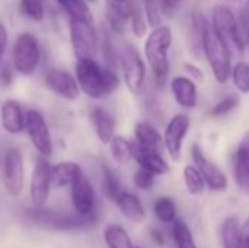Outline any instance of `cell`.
<instances>
[{"label": "cell", "instance_id": "8fae6325", "mask_svg": "<svg viewBox=\"0 0 249 248\" xmlns=\"http://www.w3.org/2000/svg\"><path fill=\"white\" fill-rule=\"evenodd\" d=\"M25 130L29 136L32 146L41 156H51L53 153V139L48 124L44 115L38 110H28L25 118Z\"/></svg>", "mask_w": 249, "mask_h": 248}, {"label": "cell", "instance_id": "9a60e30c", "mask_svg": "<svg viewBox=\"0 0 249 248\" xmlns=\"http://www.w3.org/2000/svg\"><path fill=\"white\" fill-rule=\"evenodd\" d=\"M71 203L80 215H95V190L86 175H80L71 186Z\"/></svg>", "mask_w": 249, "mask_h": 248}, {"label": "cell", "instance_id": "cb8c5ba5", "mask_svg": "<svg viewBox=\"0 0 249 248\" xmlns=\"http://www.w3.org/2000/svg\"><path fill=\"white\" fill-rule=\"evenodd\" d=\"M109 145V151H111V156L112 159L121 165V167H125L128 165L131 161H133V148H131V142L128 139H125L124 136H120V134H115L111 142L108 143Z\"/></svg>", "mask_w": 249, "mask_h": 248}, {"label": "cell", "instance_id": "ac0fdd59", "mask_svg": "<svg viewBox=\"0 0 249 248\" xmlns=\"http://www.w3.org/2000/svg\"><path fill=\"white\" fill-rule=\"evenodd\" d=\"M233 174L239 189L249 194V130L242 134L236 146Z\"/></svg>", "mask_w": 249, "mask_h": 248}, {"label": "cell", "instance_id": "ab89813d", "mask_svg": "<svg viewBox=\"0 0 249 248\" xmlns=\"http://www.w3.org/2000/svg\"><path fill=\"white\" fill-rule=\"evenodd\" d=\"M184 70H185V73L191 77V79H194V80H203L204 79V72L196 64V63H191V61H187V63H184Z\"/></svg>", "mask_w": 249, "mask_h": 248}, {"label": "cell", "instance_id": "d6986e66", "mask_svg": "<svg viewBox=\"0 0 249 248\" xmlns=\"http://www.w3.org/2000/svg\"><path fill=\"white\" fill-rule=\"evenodd\" d=\"M26 113H23L20 104L13 99H7L1 104L0 108V121L1 127L9 134H19L25 130Z\"/></svg>", "mask_w": 249, "mask_h": 248}, {"label": "cell", "instance_id": "2e32d148", "mask_svg": "<svg viewBox=\"0 0 249 248\" xmlns=\"http://www.w3.org/2000/svg\"><path fill=\"white\" fill-rule=\"evenodd\" d=\"M169 89L175 102L182 110H194L198 104V89L190 76H175L169 82Z\"/></svg>", "mask_w": 249, "mask_h": 248}, {"label": "cell", "instance_id": "7a4b0ae2", "mask_svg": "<svg viewBox=\"0 0 249 248\" xmlns=\"http://www.w3.org/2000/svg\"><path fill=\"white\" fill-rule=\"evenodd\" d=\"M76 79L80 91L92 99L108 98L121 83L117 70L99 64L95 58L77 60Z\"/></svg>", "mask_w": 249, "mask_h": 248}, {"label": "cell", "instance_id": "3957f363", "mask_svg": "<svg viewBox=\"0 0 249 248\" xmlns=\"http://www.w3.org/2000/svg\"><path fill=\"white\" fill-rule=\"evenodd\" d=\"M201 51L212 69V73L216 82L220 85H225L231 79V72L233 66L232 64L233 53L223 42V39L216 34V31L212 26V22L203 35Z\"/></svg>", "mask_w": 249, "mask_h": 248}, {"label": "cell", "instance_id": "836d02e7", "mask_svg": "<svg viewBox=\"0 0 249 248\" xmlns=\"http://www.w3.org/2000/svg\"><path fill=\"white\" fill-rule=\"evenodd\" d=\"M20 12L23 16L34 22H39L45 16V7L42 0H20Z\"/></svg>", "mask_w": 249, "mask_h": 248}, {"label": "cell", "instance_id": "83f0119b", "mask_svg": "<svg viewBox=\"0 0 249 248\" xmlns=\"http://www.w3.org/2000/svg\"><path fill=\"white\" fill-rule=\"evenodd\" d=\"M104 240L108 248H134L130 235L120 225H108L104 231Z\"/></svg>", "mask_w": 249, "mask_h": 248}, {"label": "cell", "instance_id": "d590c367", "mask_svg": "<svg viewBox=\"0 0 249 248\" xmlns=\"http://www.w3.org/2000/svg\"><path fill=\"white\" fill-rule=\"evenodd\" d=\"M238 19V37L244 50L249 48V6L241 9L236 15Z\"/></svg>", "mask_w": 249, "mask_h": 248}, {"label": "cell", "instance_id": "9c48e42d", "mask_svg": "<svg viewBox=\"0 0 249 248\" xmlns=\"http://www.w3.org/2000/svg\"><path fill=\"white\" fill-rule=\"evenodd\" d=\"M1 175L3 184L9 196L16 197L23 190L25 170L23 158L18 148H9L1 159Z\"/></svg>", "mask_w": 249, "mask_h": 248}, {"label": "cell", "instance_id": "f6af8a7d", "mask_svg": "<svg viewBox=\"0 0 249 248\" xmlns=\"http://www.w3.org/2000/svg\"><path fill=\"white\" fill-rule=\"evenodd\" d=\"M109 1L117 3V4H124V3H130V1H133V0H109Z\"/></svg>", "mask_w": 249, "mask_h": 248}, {"label": "cell", "instance_id": "6da1fadb", "mask_svg": "<svg viewBox=\"0 0 249 248\" xmlns=\"http://www.w3.org/2000/svg\"><path fill=\"white\" fill-rule=\"evenodd\" d=\"M174 44V32L169 25H159L152 28L144 41V58L150 69L153 83L163 88L168 83L171 73L169 51Z\"/></svg>", "mask_w": 249, "mask_h": 248}, {"label": "cell", "instance_id": "4fadbf2b", "mask_svg": "<svg viewBox=\"0 0 249 248\" xmlns=\"http://www.w3.org/2000/svg\"><path fill=\"white\" fill-rule=\"evenodd\" d=\"M51 167L45 156H41L35 162V168L31 177V186H29V194L31 200L35 208H41L45 205L50 187H51Z\"/></svg>", "mask_w": 249, "mask_h": 248}, {"label": "cell", "instance_id": "bcb514c9", "mask_svg": "<svg viewBox=\"0 0 249 248\" xmlns=\"http://www.w3.org/2000/svg\"><path fill=\"white\" fill-rule=\"evenodd\" d=\"M86 1H88V3H93L95 0H86Z\"/></svg>", "mask_w": 249, "mask_h": 248}, {"label": "cell", "instance_id": "b9f144b4", "mask_svg": "<svg viewBox=\"0 0 249 248\" xmlns=\"http://www.w3.org/2000/svg\"><path fill=\"white\" fill-rule=\"evenodd\" d=\"M13 80V76H12V69H9L7 66L3 67V70L0 72V82L4 85V86H9Z\"/></svg>", "mask_w": 249, "mask_h": 248}, {"label": "cell", "instance_id": "7402d4cb", "mask_svg": "<svg viewBox=\"0 0 249 248\" xmlns=\"http://www.w3.org/2000/svg\"><path fill=\"white\" fill-rule=\"evenodd\" d=\"M115 203H117L120 212L124 215V218L128 219L130 222L139 224V222H142L146 218L144 206H143L142 200L136 194L123 191L120 194V197L115 200Z\"/></svg>", "mask_w": 249, "mask_h": 248}, {"label": "cell", "instance_id": "5b68a950", "mask_svg": "<svg viewBox=\"0 0 249 248\" xmlns=\"http://www.w3.org/2000/svg\"><path fill=\"white\" fill-rule=\"evenodd\" d=\"M41 61V48L36 37L31 32L18 35L12 50L13 69L22 76H31Z\"/></svg>", "mask_w": 249, "mask_h": 248}, {"label": "cell", "instance_id": "1f68e13d", "mask_svg": "<svg viewBox=\"0 0 249 248\" xmlns=\"http://www.w3.org/2000/svg\"><path fill=\"white\" fill-rule=\"evenodd\" d=\"M174 238L178 248H198L188 225L178 218L174 222Z\"/></svg>", "mask_w": 249, "mask_h": 248}, {"label": "cell", "instance_id": "8d00e7d4", "mask_svg": "<svg viewBox=\"0 0 249 248\" xmlns=\"http://www.w3.org/2000/svg\"><path fill=\"white\" fill-rule=\"evenodd\" d=\"M130 28H131V32L136 38H143L146 34H147V28H149V23H147V19L144 16V12L137 7L134 10V13L131 15L130 18Z\"/></svg>", "mask_w": 249, "mask_h": 248}, {"label": "cell", "instance_id": "d6a6232c", "mask_svg": "<svg viewBox=\"0 0 249 248\" xmlns=\"http://www.w3.org/2000/svg\"><path fill=\"white\" fill-rule=\"evenodd\" d=\"M239 104H241L239 96L236 94H229L212 107L210 115L213 118H222V117L231 114L232 111H235L239 107Z\"/></svg>", "mask_w": 249, "mask_h": 248}, {"label": "cell", "instance_id": "d4e9b609", "mask_svg": "<svg viewBox=\"0 0 249 248\" xmlns=\"http://www.w3.org/2000/svg\"><path fill=\"white\" fill-rule=\"evenodd\" d=\"M222 241L225 248H242L241 224L236 216H229L222 227Z\"/></svg>", "mask_w": 249, "mask_h": 248}, {"label": "cell", "instance_id": "5bb4252c", "mask_svg": "<svg viewBox=\"0 0 249 248\" xmlns=\"http://www.w3.org/2000/svg\"><path fill=\"white\" fill-rule=\"evenodd\" d=\"M45 85L58 96L67 101H76L80 96L77 79L66 70L51 69L45 73Z\"/></svg>", "mask_w": 249, "mask_h": 248}, {"label": "cell", "instance_id": "484cf974", "mask_svg": "<svg viewBox=\"0 0 249 248\" xmlns=\"http://www.w3.org/2000/svg\"><path fill=\"white\" fill-rule=\"evenodd\" d=\"M102 190L105 196L112 202H115L123 193V184H121L120 177L108 165L102 167Z\"/></svg>", "mask_w": 249, "mask_h": 248}, {"label": "cell", "instance_id": "f1b7e54d", "mask_svg": "<svg viewBox=\"0 0 249 248\" xmlns=\"http://www.w3.org/2000/svg\"><path fill=\"white\" fill-rule=\"evenodd\" d=\"M182 177H184V183H185V187L190 194L198 196L204 191L206 181H204L200 170L196 165H185L184 171H182Z\"/></svg>", "mask_w": 249, "mask_h": 248}, {"label": "cell", "instance_id": "e0dca14e", "mask_svg": "<svg viewBox=\"0 0 249 248\" xmlns=\"http://www.w3.org/2000/svg\"><path fill=\"white\" fill-rule=\"evenodd\" d=\"M131 148H133V159L137 162L139 167L153 172L156 177H160L169 172V165L166 159L162 156V152L144 149L139 146L136 142H131Z\"/></svg>", "mask_w": 249, "mask_h": 248}, {"label": "cell", "instance_id": "7dc6e473", "mask_svg": "<svg viewBox=\"0 0 249 248\" xmlns=\"http://www.w3.org/2000/svg\"><path fill=\"white\" fill-rule=\"evenodd\" d=\"M134 248H139V247H134Z\"/></svg>", "mask_w": 249, "mask_h": 248}, {"label": "cell", "instance_id": "4dcf8cb0", "mask_svg": "<svg viewBox=\"0 0 249 248\" xmlns=\"http://www.w3.org/2000/svg\"><path fill=\"white\" fill-rule=\"evenodd\" d=\"M153 212L162 224H171L177 219V205L171 197H159L153 205Z\"/></svg>", "mask_w": 249, "mask_h": 248}, {"label": "cell", "instance_id": "4316f807", "mask_svg": "<svg viewBox=\"0 0 249 248\" xmlns=\"http://www.w3.org/2000/svg\"><path fill=\"white\" fill-rule=\"evenodd\" d=\"M58 4L64 9L70 19H79L86 22H93L90 7L86 0H57Z\"/></svg>", "mask_w": 249, "mask_h": 248}, {"label": "cell", "instance_id": "f35d334b", "mask_svg": "<svg viewBox=\"0 0 249 248\" xmlns=\"http://www.w3.org/2000/svg\"><path fill=\"white\" fill-rule=\"evenodd\" d=\"M181 1L182 0H158L162 15L163 16H169V18L175 15V12L178 10Z\"/></svg>", "mask_w": 249, "mask_h": 248}, {"label": "cell", "instance_id": "603a6c76", "mask_svg": "<svg viewBox=\"0 0 249 248\" xmlns=\"http://www.w3.org/2000/svg\"><path fill=\"white\" fill-rule=\"evenodd\" d=\"M82 174V168L76 162H60L51 167V184L55 187H67Z\"/></svg>", "mask_w": 249, "mask_h": 248}, {"label": "cell", "instance_id": "ba28073f", "mask_svg": "<svg viewBox=\"0 0 249 248\" xmlns=\"http://www.w3.org/2000/svg\"><path fill=\"white\" fill-rule=\"evenodd\" d=\"M70 41L77 60L95 58L99 45V37L93 22L70 19Z\"/></svg>", "mask_w": 249, "mask_h": 248}, {"label": "cell", "instance_id": "7c38bea8", "mask_svg": "<svg viewBox=\"0 0 249 248\" xmlns=\"http://www.w3.org/2000/svg\"><path fill=\"white\" fill-rule=\"evenodd\" d=\"M191 156H193V161H194V165L200 170L204 181H206V186L213 190V191H223L228 189V177L226 174L223 172V170L216 164L213 162L212 159H209L203 151V148L198 145V143H193L191 146Z\"/></svg>", "mask_w": 249, "mask_h": 248}, {"label": "cell", "instance_id": "ee69618b", "mask_svg": "<svg viewBox=\"0 0 249 248\" xmlns=\"http://www.w3.org/2000/svg\"><path fill=\"white\" fill-rule=\"evenodd\" d=\"M150 237H152V240H153L158 246H165V235H163L162 231H159V229H152V231H150Z\"/></svg>", "mask_w": 249, "mask_h": 248}, {"label": "cell", "instance_id": "74e56055", "mask_svg": "<svg viewBox=\"0 0 249 248\" xmlns=\"http://www.w3.org/2000/svg\"><path fill=\"white\" fill-rule=\"evenodd\" d=\"M156 183V175L142 167L137 168V171L134 172V184L137 189L140 190H150L153 189Z\"/></svg>", "mask_w": 249, "mask_h": 248}, {"label": "cell", "instance_id": "52a82bcc", "mask_svg": "<svg viewBox=\"0 0 249 248\" xmlns=\"http://www.w3.org/2000/svg\"><path fill=\"white\" fill-rule=\"evenodd\" d=\"M212 26L223 42L235 53H244L238 37V19L236 13L226 4H217L212 10Z\"/></svg>", "mask_w": 249, "mask_h": 248}, {"label": "cell", "instance_id": "e575fe53", "mask_svg": "<svg viewBox=\"0 0 249 248\" xmlns=\"http://www.w3.org/2000/svg\"><path fill=\"white\" fill-rule=\"evenodd\" d=\"M101 47H102V56H104V60H105L104 66L117 70V67L120 66V57L117 56V50L114 48L112 39H111L108 32H105Z\"/></svg>", "mask_w": 249, "mask_h": 248}, {"label": "cell", "instance_id": "f546056e", "mask_svg": "<svg viewBox=\"0 0 249 248\" xmlns=\"http://www.w3.org/2000/svg\"><path fill=\"white\" fill-rule=\"evenodd\" d=\"M231 80L233 83V88L242 94H249V63L248 61H238L232 66L231 72Z\"/></svg>", "mask_w": 249, "mask_h": 248}, {"label": "cell", "instance_id": "30bf717a", "mask_svg": "<svg viewBox=\"0 0 249 248\" xmlns=\"http://www.w3.org/2000/svg\"><path fill=\"white\" fill-rule=\"evenodd\" d=\"M191 129V118L187 113H177L166 124L163 132V146L172 161H179L184 140Z\"/></svg>", "mask_w": 249, "mask_h": 248}, {"label": "cell", "instance_id": "8992f818", "mask_svg": "<svg viewBox=\"0 0 249 248\" xmlns=\"http://www.w3.org/2000/svg\"><path fill=\"white\" fill-rule=\"evenodd\" d=\"M120 67H121L123 80H124L127 89L133 95H140L143 92L144 83H146L147 63L143 60V57L134 47L127 45L121 51Z\"/></svg>", "mask_w": 249, "mask_h": 248}, {"label": "cell", "instance_id": "44dd1931", "mask_svg": "<svg viewBox=\"0 0 249 248\" xmlns=\"http://www.w3.org/2000/svg\"><path fill=\"white\" fill-rule=\"evenodd\" d=\"M134 142L144 148V149H150V151H158L162 152L165 149L163 146V136L149 123L146 121H140L136 124L134 127Z\"/></svg>", "mask_w": 249, "mask_h": 248}, {"label": "cell", "instance_id": "ffe728a7", "mask_svg": "<svg viewBox=\"0 0 249 248\" xmlns=\"http://www.w3.org/2000/svg\"><path fill=\"white\" fill-rule=\"evenodd\" d=\"M89 118L95 129L98 139L104 145H108L111 142V139L115 136V127H117L115 118L112 117V114L102 107H95L90 110Z\"/></svg>", "mask_w": 249, "mask_h": 248}, {"label": "cell", "instance_id": "60d3db41", "mask_svg": "<svg viewBox=\"0 0 249 248\" xmlns=\"http://www.w3.org/2000/svg\"><path fill=\"white\" fill-rule=\"evenodd\" d=\"M7 42H9V37H7V29L6 26L0 22V63H1V58H3V54L6 51V47H7Z\"/></svg>", "mask_w": 249, "mask_h": 248}, {"label": "cell", "instance_id": "7bdbcfd3", "mask_svg": "<svg viewBox=\"0 0 249 248\" xmlns=\"http://www.w3.org/2000/svg\"><path fill=\"white\" fill-rule=\"evenodd\" d=\"M241 241L242 248H249V219L245 221L244 227L241 228Z\"/></svg>", "mask_w": 249, "mask_h": 248}, {"label": "cell", "instance_id": "277c9868", "mask_svg": "<svg viewBox=\"0 0 249 248\" xmlns=\"http://www.w3.org/2000/svg\"><path fill=\"white\" fill-rule=\"evenodd\" d=\"M29 221L35 225L42 228H50L54 231H77L86 229L96 224V213L95 215H80V213H64L55 212L51 209L35 208L28 212Z\"/></svg>", "mask_w": 249, "mask_h": 248}, {"label": "cell", "instance_id": "c3c4849f", "mask_svg": "<svg viewBox=\"0 0 249 248\" xmlns=\"http://www.w3.org/2000/svg\"><path fill=\"white\" fill-rule=\"evenodd\" d=\"M248 6H249V4H248Z\"/></svg>", "mask_w": 249, "mask_h": 248}]
</instances>
